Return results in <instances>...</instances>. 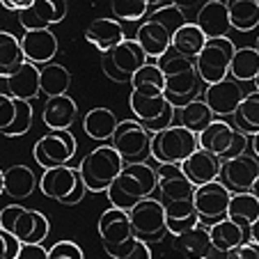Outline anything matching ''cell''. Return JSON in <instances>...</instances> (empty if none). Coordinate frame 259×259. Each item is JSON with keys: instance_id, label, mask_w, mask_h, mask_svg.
<instances>
[{"instance_id": "db71d44e", "label": "cell", "mask_w": 259, "mask_h": 259, "mask_svg": "<svg viewBox=\"0 0 259 259\" xmlns=\"http://www.w3.org/2000/svg\"><path fill=\"white\" fill-rule=\"evenodd\" d=\"M147 3V7H161V5H165L167 0H145Z\"/></svg>"}, {"instance_id": "b9f144b4", "label": "cell", "mask_w": 259, "mask_h": 259, "mask_svg": "<svg viewBox=\"0 0 259 259\" xmlns=\"http://www.w3.org/2000/svg\"><path fill=\"white\" fill-rule=\"evenodd\" d=\"M30 126H32V106H30V101L16 99L14 119H12V124L5 128V131H0V133L7 138H16V136H25V133L30 131Z\"/></svg>"}, {"instance_id": "7a4b0ae2", "label": "cell", "mask_w": 259, "mask_h": 259, "mask_svg": "<svg viewBox=\"0 0 259 259\" xmlns=\"http://www.w3.org/2000/svg\"><path fill=\"white\" fill-rule=\"evenodd\" d=\"M158 69L165 80V97L170 103L181 108L184 103L197 99L200 94V76H197L195 62L188 58H181L175 51H167L156 60Z\"/></svg>"}, {"instance_id": "7bdbcfd3", "label": "cell", "mask_w": 259, "mask_h": 259, "mask_svg": "<svg viewBox=\"0 0 259 259\" xmlns=\"http://www.w3.org/2000/svg\"><path fill=\"white\" fill-rule=\"evenodd\" d=\"M149 19H154V21H158L161 25H165V28L170 30L172 34H175L177 30H179L184 23H188L186 12L179 10V7H175L172 3H167V5L156 7V10H154L152 14H149Z\"/></svg>"}, {"instance_id": "ab89813d", "label": "cell", "mask_w": 259, "mask_h": 259, "mask_svg": "<svg viewBox=\"0 0 259 259\" xmlns=\"http://www.w3.org/2000/svg\"><path fill=\"white\" fill-rule=\"evenodd\" d=\"M213 119H215L213 113H211L209 106H206L202 99H193V101L184 103V106L179 108V122H181V126H186L188 131H193V133L204 131V128L209 126Z\"/></svg>"}, {"instance_id": "83f0119b", "label": "cell", "mask_w": 259, "mask_h": 259, "mask_svg": "<svg viewBox=\"0 0 259 259\" xmlns=\"http://www.w3.org/2000/svg\"><path fill=\"white\" fill-rule=\"evenodd\" d=\"M163 209H165V230L170 236H177L181 232H188L195 225H200L193 200L167 202V204H163Z\"/></svg>"}, {"instance_id": "3957f363", "label": "cell", "mask_w": 259, "mask_h": 259, "mask_svg": "<svg viewBox=\"0 0 259 259\" xmlns=\"http://www.w3.org/2000/svg\"><path fill=\"white\" fill-rule=\"evenodd\" d=\"M122 167H124V158L119 156L113 145H99L80 161V165L76 170H78L88 191L103 193L108 191V186L113 184L115 177L122 172Z\"/></svg>"}, {"instance_id": "cb8c5ba5", "label": "cell", "mask_w": 259, "mask_h": 259, "mask_svg": "<svg viewBox=\"0 0 259 259\" xmlns=\"http://www.w3.org/2000/svg\"><path fill=\"white\" fill-rule=\"evenodd\" d=\"M136 41H138V46L145 51L147 58L158 60L163 53H167V51H170L172 32L165 28V25L158 23V21L145 19L140 25H138Z\"/></svg>"}, {"instance_id": "30bf717a", "label": "cell", "mask_w": 259, "mask_h": 259, "mask_svg": "<svg viewBox=\"0 0 259 259\" xmlns=\"http://www.w3.org/2000/svg\"><path fill=\"white\" fill-rule=\"evenodd\" d=\"M97 232H99V236H101V243H103V248H106V252L113 259L136 241L128 211L115 209V206H110L108 211L101 213V218H99V223H97Z\"/></svg>"}, {"instance_id": "5bb4252c", "label": "cell", "mask_w": 259, "mask_h": 259, "mask_svg": "<svg viewBox=\"0 0 259 259\" xmlns=\"http://www.w3.org/2000/svg\"><path fill=\"white\" fill-rule=\"evenodd\" d=\"M257 175H259V161L241 154V156L220 161L218 181H223L230 188V193H252Z\"/></svg>"}, {"instance_id": "f1b7e54d", "label": "cell", "mask_w": 259, "mask_h": 259, "mask_svg": "<svg viewBox=\"0 0 259 259\" xmlns=\"http://www.w3.org/2000/svg\"><path fill=\"white\" fill-rule=\"evenodd\" d=\"M37 175L28 165H12L3 172V188L12 200H25L37 188Z\"/></svg>"}, {"instance_id": "680465c9", "label": "cell", "mask_w": 259, "mask_h": 259, "mask_svg": "<svg viewBox=\"0 0 259 259\" xmlns=\"http://www.w3.org/2000/svg\"><path fill=\"white\" fill-rule=\"evenodd\" d=\"M257 51H259V37H257Z\"/></svg>"}, {"instance_id": "7dc6e473", "label": "cell", "mask_w": 259, "mask_h": 259, "mask_svg": "<svg viewBox=\"0 0 259 259\" xmlns=\"http://www.w3.org/2000/svg\"><path fill=\"white\" fill-rule=\"evenodd\" d=\"M115 259H152V250H149V243H145L136 236V241L126 250H122Z\"/></svg>"}, {"instance_id": "6f0895ef", "label": "cell", "mask_w": 259, "mask_h": 259, "mask_svg": "<svg viewBox=\"0 0 259 259\" xmlns=\"http://www.w3.org/2000/svg\"><path fill=\"white\" fill-rule=\"evenodd\" d=\"M252 83H254V88H257V92H259V73H257V76H254V80H252Z\"/></svg>"}, {"instance_id": "ba28073f", "label": "cell", "mask_w": 259, "mask_h": 259, "mask_svg": "<svg viewBox=\"0 0 259 259\" xmlns=\"http://www.w3.org/2000/svg\"><path fill=\"white\" fill-rule=\"evenodd\" d=\"M145 62H149V58H147L145 51L138 46L136 39H124L122 44H117L115 49L101 53L103 73H106L110 80H117V83H131V76Z\"/></svg>"}, {"instance_id": "4316f807", "label": "cell", "mask_w": 259, "mask_h": 259, "mask_svg": "<svg viewBox=\"0 0 259 259\" xmlns=\"http://www.w3.org/2000/svg\"><path fill=\"white\" fill-rule=\"evenodd\" d=\"M172 245L184 259H204L211 250L209 227L204 223H200L193 230L181 232V234L172 236Z\"/></svg>"}, {"instance_id": "f6af8a7d", "label": "cell", "mask_w": 259, "mask_h": 259, "mask_svg": "<svg viewBox=\"0 0 259 259\" xmlns=\"http://www.w3.org/2000/svg\"><path fill=\"white\" fill-rule=\"evenodd\" d=\"M19 250H21V241L0 227V259H16Z\"/></svg>"}, {"instance_id": "277c9868", "label": "cell", "mask_w": 259, "mask_h": 259, "mask_svg": "<svg viewBox=\"0 0 259 259\" xmlns=\"http://www.w3.org/2000/svg\"><path fill=\"white\" fill-rule=\"evenodd\" d=\"M197 149V133L188 131L181 124L163 128V131L152 133V147H149V156L161 165V163H181L186 161L193 152Z\"/></svg>"}, {"instance_id": "e575fe53", "label": "cell", "mask_w": 259, "mask_h": 259, "mask_svg": "<svg viewBox=\"0 0 259 259\" xmlns=\"http://www.w3.org/2000/svg\"><path fill=\"white\" fill-rule=\"evenodd\" d=\"M71 88V76L62 64L49 62L39 69V92L46 97H60V94H67Z\"/></svg>"}, {"instance_id": "d590c367", "label": "cell", "mask_w": 259, "mask_h": 259, "mask_svg": "<svg viewBox=\"0 0 259 259\" xmlns=\"http://www.w3.org/2000/svg\"><path fill=\"white\" fill-rule=\"evenodd\" d=\"M234 117V128L245 136L259 133V92H245L243 101L239 103Z\"/></svg>"}, {"instance_id": "2e32d148", "label": "cell", "mask_w": 259, "mask_h": 259, "mask_svg": "<svg viewBox=\"0 0 259 259\" xmlns=\"http://www.w3.org/2000/svg\"><path fill=\"white\" fill-rule=\"evenodd\" d=\"M156 191L161 195V204L179 200H193L195 186L191 184L181 165L177 163H161L156 170Z\"/></svg>"}, {"instance_id": "f907efd6", "label": "cell", "mask_w": 259, "mask_h": 259, "mask_svg": "<svg viewBox=\"0 0 259 259\" xmlns=\"http://www.w3.org/2000/svg\"><path fill=\"white\" fill-rule=\"evenodd\" d=\"M34 0H0V5L10 12H23L25 7H30Z\"/></svg>"}, {"instance_id": "91938a15", "label": "cell", "mask_w": 259, "mask_h": 259, "mask_svg": "<svg viewBox=\"0 0 259 259\" xmlns=\"http://www.w3.org/2000/svg\"><path fill=\"white\" fill-rule=\"evenodd\" d=\"M257 5H259V0H257Z\"/></svg>"}, {"instance_id": "44dd1931", "label": "cell", "mask_w": 259, "mask_h": 259, "mask_svg": "<svg viewBox=\"0 0 259 259\" xmlns=\"http://www.w3.org/2000/svg\"><path fill=\"white\" fill-rule=\"evenodd\" d=\"M193 23L204 32L206 39L227 37V32L232 30V23H230L225 0H206V3H202V7L197 10V16Z\"/></svg>"}, {"instance_id": "4fadbf2b", "label": "cell", "mask_w": 259, "mask_h": 259, "mask_svg": "<svg viewBox=\"0 0 259 259\" xmlns=\"http://www.w3.org/2000/svg\"><path fill=\"white\" fill-rule=\"evenodd\" d=\"M230 197H232L230 188L218 179L209 181V184H202V186H195L193 204H195L200 223H215V220L225 218Z\"/></svg>"}, {"instance_id": "681fc988", "label": "cell", "mask_w": 259, "mask_h": 259, "mask_svg": "<svg viewBox=\"0 0 259 259\" xmlns=\"http://www.w3.org/2000/svg\"><path fill=\"white\" fill-rule=\"evenodd\" d=\"M230 259H259V245L252 241H243L241 245H236L232 250Z\"/></svg>"}, {"instance_id": "74e56055", "label": "cell", "mask_w": 259, "mask_h": 259, "mask_svg": "<svg viewBox=\"0 0 259 259\" xmlns=\"http://www.w3.org/2000/svg\"><path fill=\"white\" fill-rule=\"evenodd\" d=\"M259 73V51L243 46L236 49L232 55V64H230V76L236 83H248L254 80V76Z\"/></svg>"}, {"instance_id": "ac0fdd59", "label": "cell", "mask_w": 259, "mask_h": 259, "mask_svg": "<svg viewBox=\"0 0 259 259\" xmlns=\"http://www.w3.org/2000/svg\"><path fill=\"white\" fill-rule=\"evenodd\" d=\"M206 227H209V236H211V250L204 259H230L232 250L236 245H241L243 241H248V232L227 218L209 223Z\"/></svg>"}, {"instance_id": "9a60e30c", "label": "cell", "mask_w": 259, "mask_h": 259, "mask_svg": "<svg viewBox=\"0 0 259 259\" xmlns=\"http://www.w3.org/2000/svg\"><path fill=\"white\" fill-rule=\"evenodd\" d=\"M243 97H245V90L241 88V83H236L234 78H225V80H220V83L206 85L202 101L209 106L213 117L225 119L236 113V108L243 101Z\"/></svg>"}, {"instance_id": "6da1fadb", "label": "cell", "mask_w": 259, "mask_h": 259, "mask_svg": "<svg viewBox=\"0 0 259 259\" xmlns=\"http://www.w3.org/2000/svg\"><path fill=\"white\" fill-rule=\"evenodd\" d=\"M154 191H156V170L147 161H142V163H124L122 172L108 186L106 195L108 202L115 209L128 211L140 200L152 197Z\"/></svg>"}, {"instance_id": "5b68a950", "label": "cell", "mask_w": 259, "mask_h": 259, "mask_svg": "<svg viewBox=\"0 0 259 259\" xmlns=\"http://www.w3.org/2000/svg\"><path fill=\"white\" fill-rule=\"evenodd\" d=\"M0 227L14 234L21 243H41L49 236V218L23 204H7L0 211Z\"/></svg>"}, {"instance_id": "f35d334b", "label": "cell", "mask_w": 259, "mask_h": 259, "mask_svg": "<svg viewBox=\"0 0 259 259\" xmlns=\"http://www.w3.org/2000/svg\"><path fill=\"white\" fill-rule=\"evenodd\" d=\"M25 62L23 51H21V39L16 34L0 30V78L10 76L12 71Z\"/></svg>"}, {"instance_id": "d6a6232c", "label": "cell", "mask_w": 259, "mask_h": 259, "mask_svg": "<svg viewBox=\"0 0 259 259\" xmlns=\"http://www.w3.org/2000/svg\"><path fill=\"white\" fill-rule=\"evenodd\" d=\"M230 23L239 32H250L259 25V5L257 0H225Z\"/></svg>"}, {"instance_id": "9c48e42d", "label": "cell", "mask_w": 259, "mask_h": 259, "mask_svg": "<svg viewBox=\"0 0 259 259\" xmlns=\"http://www.w3.org/2000/svg\"><path fill=\"white\" fill-rule=\"evenodd\" d=\"M128 218H131L133 234L145 243H158L165 239V209H163L161 200L147 197L140 200L136 206L128 209Z\"/></svg>"}, {"instance_id": "7c38bea8", "label": "cell", "mask_w": 259, "mask_h": 259, "mask_svg": "<svg viewBox=\"0 0 259 259\" xmlns=\"http://www.w3.org/2000/svg\"><path fill=\"white\" fill-rule=\"evenodd\" d=\"M76 154V138L71 131H49L34 142L32 156L41 167L67 165Z\"/></svg>"}, {"instance_id": "7402d4cb", "label": "cell", "mask_w": 259, "mask_h": 259, "mask_svg": "<svg viewBox=\"0 0 259 259\" xmlns=\"http://www.w3.org/2000/svg\"><path fill=\"white\" fill-rule=\"evenodd\" d=\"M5 83L7 94L12 99H21V101H32L39 97V67L25 60L16 71H12L10 76L0 78Z\"/></svg>"}, {"instance_id": "d4e9b609", "label": "cell", "mask_w": 259, "mask_h": 259, "mask_svg": "<svg viewBox=\"0 0 259 259\" xmlns=\"http://www.w3.org/2000/svg\"><path fill=\"white\" fill-rule=\"evenodd\" d=\"M85 39L99 53H106V51L115 49L117 44H122L126 39V34H124V28L117 19H94L85 30Z\"/></svg>"}, {"instance_id": "8fae6325", "label": "cell", "mask_w": 259, "mask_h": 259, "mask_svg": "<svg viewBox=\"0 0 259 259\" xmlns=\"http://www.w3.org/2000/svg\"><path fill=\"white\" fill-rule=\"evenodd\" d=\"M113 147L124 158V163H142L149 158L152 147V133L147 131L138 119H124L117 124L113 133Z\"/></svg>"}, {"instance_id": "11a10c76", "label": "cell", "mask_w": 259, "mask_h": 259, "mask_svg": "<svg viewBox=\"0 0 259 259\" xmlns=\"http://www.w3.org/2000/svg\"><path fill=\"white\" fill-rule=\"evenodd\" d=\"M252 193L259 197V175H257V179H254V186H252Z\"/></svg>"}, {"instance_id": "816d5d0a", "label": "cell", "mask_w": 259, "mask_h": 259, "mask_svg": "<svg viewBox=\"0 0 259 259\" xmlns=\"http://www.w3.org/2000/svg\"><path fill=\"white\" fill-rule=\"evenodd\" d=\"M170 3H172L175 7H179V10L186 12V10H193V7H197L202 0H170Z\"/></svg>"}, {"instance_id": "f5cc1de1", "label": "cell", "mask_w": 259, "mask_h": 259, "mask_svg": "<svg viewBox=\"0 0 259 259\" xmlns=\"http://www.w3.org/2000/svg\"><path fill=\"white\" fill-rule=\"evenodd\" d=\"M248 241H252V243L259 245V215H257V220H254L252 225L248 227Z\"/></svg>"}, {"instance_id": "8d00e7d4", "label": "cell", "mask_w": 259, "mask_h": 259, "mask_svg": "<svg viewBox=\"0 0 259 259\" xmlns=\"http://www.w3.org/2000/svg\"><path fill=\"white\" fill-rule=\"evenodd\" d=\"M131 92L138 94H165V80L156 62H145L131 76Z\"/></svg>"}, {"instance_id": "ee69618b", "label": "cell", "mask_w": 259, "mask_h": 259, "mask_svg": "<svg viewBox=\"0 0 259 259\" xmlns=\"http://www.w3.org/2000/svg\"><path fill=\"white\" fill-rule=\"evenodd\" d=\"M49 259H85L83 250L73 241H58L53 248H49Z\"/></svg>"}, {"instance_id": "bcb514c9", "label": "cell", "mask_w": 259, "mask_h": 259, "mask_svg": "<svg viewBox=\"0 0 259 259\" xmlns=\"http://www.w3.org/2000/svg\"><path fill=\"white\" fill-rule=\"evenodd\" d=\"M16 113V99H12L10 94L0 92V131H5L7 126L12 124Z\"/></svg>"}, {"instance_id": "603a6c76", "label": "cell", "mask_w": 259, "mask_h": 259, "mask_svg": "<svg viewBox=\"0 0 259 259\" xmlns=\"http://www.w3.org/2000/svg\"><path fill=\"white\" fill-rule=\"evenodd\" d=\"M78 117V103L73 101L69 94L46 99L44 110H41V122L51 131H69Z\"/></svg>"}, {"instance_id": "4dcf8cb0", "label": "cell", "mask_w": 259, "mask_h": 259, "mask_svg": "<svg viewBox=\"0 0 259 259\" xmlns=\"http://www.w3.org/2000/svg\"><path fill=\"white\" fill-rule=\"evenodd\" d=\"M167 97L165 94H138L131 92L128 94V106H131V113L136 115V119L140 124H149L156 122L167 108Z\"/></svg>"}, {"instance_id": "e0dca14e", "label": "cell", "mask_w": 259, "mask_h": 259, "mask_svg": "<svg viewBox=\"0 0 259 259\" xmlns=\"http://www.w3.org/2000/svg\"><path fill=\"white\" fill-rule=\"evenodd\" d=\"M67 16V0H34L30 7L19 12V23L23 30H46L62 23Z\"/></svg>"}, {"instance_id": "ffe728a7", "label": "cell", "mask_w": 259, "mask_h": 259, "mask_svg": "<svg viewBox=\"0 0 259 259\" xmlns=\"http://www.w3.org/2000/svg\"><path fill=\"white\" fill-rule=\"evenodd\" d=\"M60 41L49 28L46 30H25L23 37H21V51H23V58L28 62L37 64V67H44V64L53 62V58L58 55Z\"/></svg>"}, {"instance_id": "52a82bcc", "label": "cell", "mask_w": 259, "mask_h": 259, "mask_svg": "<svg viewBox=\"0 0 259 259\" xmlns=\"http://www.w3.org/2000/svg\"><path fill=\"white\" fill-rule=\"evenodd\" d=\"M234 51H236V46L232 44V39H227V37L206 39L204 49H202L200 55L193 60L202 83L213 85V83L225 80L227 76H230V64H232Z\"/></svg>"}, {"instance_id": "8992f818", "label": "cell", "mask_w": 259, "mask_h": 259, "mask_svg": "<svg viewBox=\"0 0 259 259\" xmlns=\"http://www.w3.org/2000/svg\"><path fill=\"white\" fill-rule=\"evenodd\" d=\"M197 147L213 154L218 161H227V158L245 154V149H248V136L236 131L225 119L215 117L204 131L197 133Z\"/></svg>"}, {"instance_id": "f546056e", "label": "cell", "mask_w": 259, "mask_h": 259, "mask_svg": "<svg viewBox=\"0 0 259 259\" xmlns=\"http://www.w3.org/2000/svg\"><path fill=\"white\" fill-rule=\"evenodd\" d=\"M259 215V197L254 193H232L230 204H227L225 218L236 223L239 227H243L248 232V227L252 225Z\"/></svg>"}, {"instance_id": "c3c4849f", "label": "cell", "mask_w": 259, "mask_h": 259, "mask_svg": "<svg viewBox=\"0 0 259 259\" xmlns=\"http://www.w3.org/2000/svg\"><path fill=\"white\" fill-rule=\"evenodd\" d=\"M16 259H49V250L41 243H21Z\"/></svg>"}, {"instance_id": "d6986e66", "label": "cell", "mask_w": 259, "mask_h": 259, "mask_svg": "<svg viewBox=\"0 0 259 259\" xmlns=\"http://www.w3.org/2000/svg\"><path fill=\"white\" fill-rule=\"evenodd\" d=\"M80 175L76 167H69V165H55V167H46L44 175L39 177V191L41 195L51 197V200L60 202L62 204L69 195L73 193V188L80 184Z\"/></svg>"}, {"instance_id": "484cf974", "label": "cell", "mask_w": 259, "mask_h": 259, "mask_svg": "<svg viewBox=\"0 0 259 259\" xmlns=\"http://www.w3.org/2000/svg\"><path fill=\"white\" fill-rule=\"evenodd\" d=\"M181 170L184 175L191 179L193 186H202V184H209V181H215L220 175V161L213 156V154L204 152L197 147L195 152L181 163Z\"/></svg>"}, {"instance_id": "9f6ffc18", "label": "cell", "mask_w": 259, "mask_h": 259, "mask_svg": "<svg viewBox=\"0 0 259 259\" xmlns=\"http://www.w3.org/2000/svg\"><path fill=\"white\" fill-rule=\"evenodd\" d=\"M3 172H5V170H0V195L5 193V188H3Z\"/></svg>"}, {"instance_id": "836d02e7", "label": "cell", "mask_w": 259, "mask_h": 259, "mask_svg": "<svg viewBox=\"0 0 259 259\" xmlns=\"http://www.w3.org/2000/svg\"><path fill=\"white\" fill-rule=\"evenodd\" d=\"M117 117L108 108H92L83 117V131L94 140H110L117 128Z\"/></svg>"}, {"instance_id": "60d3db41", "label": "cell", "mask_w": 259, "mask_h": 259, "mask_svg": "<svg viewBox=\"0 0 259 259\" xmlns=\"http://www.w3.org/2000/svg\"><path fill=\"white\" fill-rule=\"evenodd\" d=\"M110 10L119 23L122 21H145L149 14L145 0H110Z\"/></svg>"}, {"instance_id": "1f68e13d", "label": "cell", "mask_w": 259, "mask_h": 259, "mask_svg": "<svg viewBox=\"0 0 259 259\" xmlns=\"http://www.w3.org/2000/svg\"><path fill=\"white\" fill-rule=\"evenodd\" d=\"M204 41H206L204 32H202L193 21H188V23H184L175 34H172L170 49L175 51L177 55H181V58L195 60L197 55H200V51L204 49Z\"/></svg>"}]
</instances>
